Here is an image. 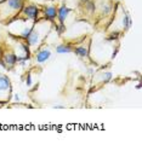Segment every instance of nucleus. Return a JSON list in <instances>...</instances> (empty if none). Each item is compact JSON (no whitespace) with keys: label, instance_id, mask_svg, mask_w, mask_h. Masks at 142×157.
Masks as SVG:
<instances>
[{"label":"nucleus","instance_id":"obj_1","mask_svg":"<svg viewBox=\"0 0 142 157\" xmlns=\"http://www.w3.org/2000/svg\"><path fill=\"white\" fill-rule=\"evenodd\" d=\"M24 5L23 0H1L0 1V20L11 18L18 15Z\"/></svg>","mask_w":142,"mask_h":157},{"label":"nucleus","instance_id":"obj_2","mask_svg":"<svg viewBox=\"0 0 142 157\" xmlns=\"http://www.w3.org/2000/svg\"><path fill=\"white\" fill-rule=\"evenodd\" d=\"M11 95V81L7 76L0 74V102H7Z\"/></svg>","mask_w":142,"mask_h":157},{"label":"nucleus","instance_id":"obj_3","mask_svg":"<svg viewBox=\"0 0 142 157\" xmlns=\"http://www.w3.org/2000/svg\"><path fill=\"white\" fill-rule=\"evenodd\" d=\"M21 13L24 16L26 20H29V21H33L36 22L39 20V13H40V9L33 5V4H28V5H23L22 10H21Z\"/></svg>","mask_w":142,"mask_h":157},{"label":"nucleus","instance_id":"obj_4","mask_svg":"<svg viewBox=\"0 0 142 157\" xmlns=\"http://www.w3.org/2000/svg\"><path fill=\"white\" fill-rule=\"evenodd\" d=\"M41 40H43V37H41L40 29L38 28V26H36V24H34L33 30L31 31V34H29V35H28V37L26 39L27 45H28L29 47H36V46H38V45L41 42Z\"/></svg>","mask_w":142,"mask_h":157},{"label":"nucleus","instance_id":"obj_5","mask_svg":"<svg viewBox=\"0 0 142 157\" xmlns=\"http://www.w3.org/2000/svg\"><path fill=\"white\" fill-rule=\"evenodd\" d=\"M36 62L38 64H43V63L47 62L51 58V51L49 48H41L36 53Z\"/></svg>","mask_w":142,"mask_h":157},{"label":"nucleus","instance_id":"obj_6","mask_svg":"<svg viewBox=\"0 0 142 157\" xmlns=\"http://www.w3.org/2000/svg\"><path fill=\"white\" fill-rule=\"evenodd\" d=\"M2 62H0L1 65H4L5 68H12L13 65H16L17 63V55L15 52H7L4 57H2Z\"/></svg>","mask_w":142,"mask_h":157},{"label":"nucleus","instance_id":"obj_7","mask_svg":"<svg viewBox=\"0 0 142 157\" xmlns=\"http://www.w3.org/2000/svg\"><path fill=\"white\" fill-rule=\"evenodd\" d=\"M43 15H44L45 20L51 21V22L55 21L56 17H57V9H56V6H54V5H47V6H45V7L43 9Z\"/></svg>","mask_w":142,"mask_h":157},{"label":"nucleus","instance_id":"obj_8","mask_svg":"<svg viewBox=\"0 0 142 157\" xmlns=\"http://www.w3.org/2000/svg\"><path fill=\"white\" fill-rule=\"evenodd\" d=\"M72 11H73L72 9L67 7L66 5H62L61 7H58V9H57V17H56V18L58 20V22H60V23H65Z\"/></svg>","mask_w":142,"mask_h":157},{"label":"nucleus","instance_id":"obj_9","mask_svg":"<svg viewBox=\"0 0 142 157\" xmlns=\"http://www.w3.org/2000/svg\"><path fill=\"white\" fill-rule=\"evenodd\" d=\"M121 13H123V16H121V28L124 29V30H129L130 28H131V24H133V21H131V16H130V13L121 6Z\"/></svg>","mask_w":142,"mask_h":157},{"label":"nucleus","instance_id":"obj_10","mask_svg":"<svg viewBox=\"0 0 142 157\" xmlns=\"http://www.w3.org/2000/svg\"><path fill=\"white\" fill-rule=\"evenodd\" d=\"M73 52H74L78 57H80V58H88V57H89V47L85 46V45H80V46H78V47H74Z\"/></svg>","mask_w":142,"mask_h":157},{"label":"nucleus","instance_id":"obj_11","mask_svg":"<svg viewBox=\"0 0 142 157\" xmlns=\"http://www.w3.org/2000/svg\"><path fill=\"white\" fill-rule=\"evenodd\" d=\"M74 50L72 44H61L56 47V52L58 55H66V53H72Z\"/></svg>","mask_w":142,"mask_h":157},{"label":"nucleus","instance_id":"obj_12","mask_svg":"<svg viewBox=\"0 0 142 157\" xmlns=\"http://www.w3.org/2000/svg\"><path fill=\"white\" fill-rule=\"evenodd\" d=\"M56 31H57L58 35H62V34L66 31V26H65V23H60V26L56 27Z\"/></svg>","mask_w":142,"mask_h":157},{"label":"nucleus","instance_id":"obj_13","mask_svg":"<svg viewBox=\"0 0 142 157\" xmlns=\"http://www.w3.org/2000/svg\"><path fill=\"white\" fill-rule=\"evenodd\" d=\"M26 84H27V86H32V75L28 73L27 74V79H26Z\"/></svg>","mask_w":142,"mask_h":157},{"label":"nucleus","instance_id":"obj_14","mask_svg":"<svg viewBox=\"0 0 142 157\" xmlns=\"http://www.w3.org/2000/svg\"><path fill=\"white\" fill-rule=\"evenodd\" d=\"M54 108H55V109H65L63 105H54Z\"/></svg>","mask_w":142,"mask_h":157},{"label":"nucleus","instance_id":"obj_15","mask_svg":"<svg viewBox=\"0 0 142 157\" xmlns=\"http://www.w3.org/2000/svg\"><path fill=\"white\" fill-rule=\"evenodd\" d=\"M15 100L16 102H20V94H15Z\"/></svg>","mask_w":142,"mask_h":157}]
</instances>
